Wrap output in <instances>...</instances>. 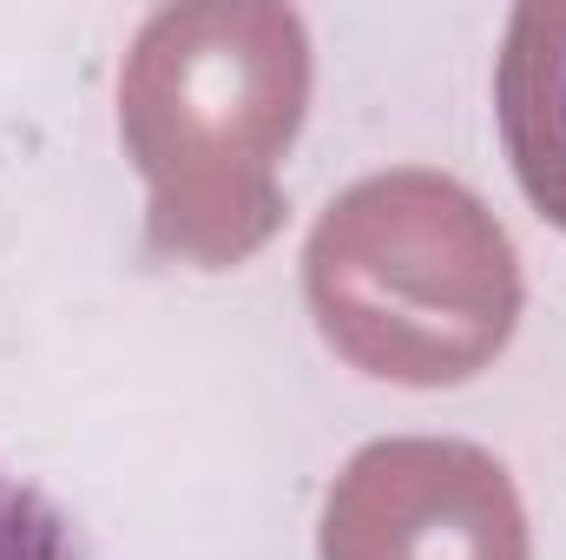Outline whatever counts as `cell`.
Wrapping results in <instances>:
<instances>
[{"instance_id": "cell-1", "label": "cell", "mask_w": 566, "mask_h": 560, "mask_svg": "<svg viewBox=\"0 0 566 560\" xmlns=\"http://www.w3.org/2000/svg\"><path fill=\"white\" fill-rule=\"evenodd\" d=\"M310 93V40L290 7H165L119 86V126L151 178V258L244 265L283 218L277 158Z\"/></svg>"}, {"instance_id": "cell-2", "label": "cell", "mask_w": 566, "mask_h": 560, "mask_svg": "<svg viewBox=\"0 0 566 560\" xmlns=\"http://www.w3.org/2000/svg\"><path fill=\"white\" fill-rule=\"evenodd\" d=\"M303 265L323 336L389 383H468L521 317L507 231L441 172H382L343 191Z\"/></svg>"}, {"instance_id": "cell-3", "label": "cell", "mask_w": 566, "mask_h": 560, "mask_svg": "<svg viewBox=\"0 0 566 560\" xmlns=\"http://www.w3.org/2000/svg\"><path fill=\"white\" fill-rule=\"evenodd\" d=\"M323 560H527V515L468 442H369L329 488Z\"/></svg>"}, {"instance_id": "cell-4", "label": "cell", "mask_w": 566, "mask_h": 560, "mask_svg": "<svg viewBox=\"0 0 566 560\" xmlns=\"http://www.w3.org/2000/svg\"><path fill=\"white\" fill-rule=\"evenodd\" d=\"M494 113L527 205L566 231V0H521L494 66Z\"/></svg>"}, {"instance_id": "cell-5", "label": "cell", "mask_w": 566, "mask_h": 560, "mask_svg": "<svg viewBox=\"0 0 566 560\" xmlns=\"http://www.w3.org/2000/svg\"><path fill=\"white\" fill-rule=\"evenodd\" d=\"M0 560H80L66 515L13 475H0Z\"/></svg>"}]
</instances>
